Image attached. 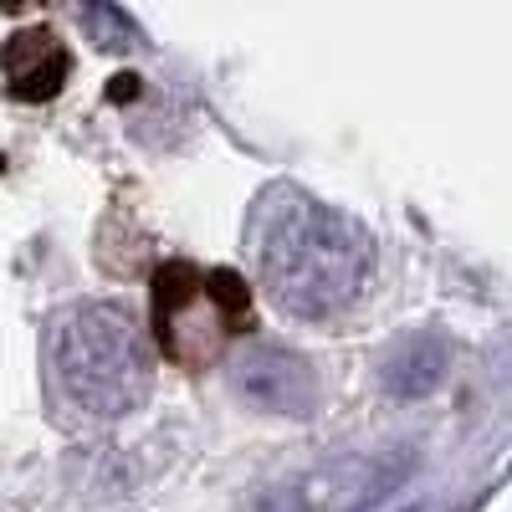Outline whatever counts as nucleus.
<instances>
[{
  "label": "nucleus",
  "instance_id": "obj_6",
  "mask_svg": "<svg viewBox=\"0 0 512 512\" xmlns=\"http://www.w3.org/2000/svg\"><path fill=\"white\" fill-rule=\"evenodd\" d=\"M82 26H88L93 36H98V47H113V52H123V47H134L139 41V26L128 21L123 11H113V6H93V11H82Z\"/></svg>",
  "mask_w": 512,
  "mask_h": 512
},
{
  "label": "nucleus",
  "instance_id": "obj_5",
  "mask_svg": "<svg viewBox=\"0 0 512 512\" xmlns=\"http://www.w3.org/2000/svg\"><path fill=\"white\" fill-rule=\"evenodd\" d=\"M441 369H446V344L431 333H415L384 359V390L390 395H425V390H436Z\"/></svg>",
  "mask_w": 512,
  "mask_h": 512
},
{
  "label": "nucleus",
  "instance_id": "obj_1",
  "mask_svg": "<svg viewBox=\"0 0 512 512\" xmlns=\"http://www.w3.org/2000/svg\"><path fill=\"white\" fill-rule=\"evenodd\" d=\"M246 241L272 303L313 323L344 313L364 292L374 267L369 231L344 210L303 195L297 185H272L256 200Z\"/></svg>",
  "mask_w": 512,
  "mask_h": 512
},
{
  "label": "nucleus",
  "instance_id": "obj_2",
  "mask_svg": "<svg viewBox=\"0 0 512 512\" xmlns=\"http://www.w3.org/2000/svg\"><path fill=\"white\" fill-rule=\"evenodd\" d=\"M52 359L67 400L98 420L134 415L154 390V349L144 328L108 303L67 308L52 333Z\"/></svg>",
  "mask_w": 512,
  "mask_h": 512
},
{
  "label": "nucleus",
  "instance_id": "obj_3",
  "mask_svg": "<svg viewBox=\"0 0 512 512\" xmlns=\"http://www.w3.org/2000/svg\"><path fill=\"white\" fill-rule=\"evenodd\" d=\"M236 390L241 400H251L256 410H277V415H308L318 405V379L313 364L292 349L277 344H256L246 349L236 364Z\"/></svg>",
  "mask_w": 512,
  "mask_h": 512
},
{
  "label": "nucleus",
  "instance_id": "obj_4",
  "mask_svg": "<svg viewBox=\"0 0 512 512\" xmlns=\"http://www.w3.org/2000/svg\"><path fill=\"white\" fill-rule=\"evenodd\" d=\"M0 67H6V82L21 103H47L67 88L72 57L62 47V36L52 26H26L16 36H6L0 47Z\"/></svg>",
  "mask_w": 512,
  "mask_h": 512
}]
</instances>
